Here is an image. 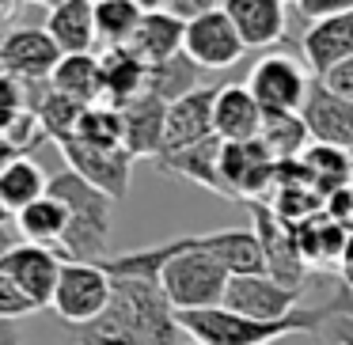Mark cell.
<instances>
[{
    "label": "cell",
    "mask_w": 353,
    "mask_h": 345,
    "mask_svg": "<svg viewBox=\"0 0 353 345\" xmlns=\"http://www.w3.org/2000/svg\"><path fill=\"white\" fill-rule=\"evenodd\" d=\"M350 307H353V292L342 284L327 300L304 304L274 322L247 319V315L224 311V307H209V311H179V326L190 342H201V345H274L296 334H323V326L338 311H350Z\"/></svg>",
    "instance_id": "obj_1"
},
{
    "label": "cell",
    "mask_w": 353,
    "mask_h": 345,
    "mask_svg": "<svg viewBox=\"0 0 353 345\" xmlns=\"http://www.w3.org/2000/svg\"><path fill=\"white\" fill-rule=\"evenodd\" d=\"M84 330V326H80ZM88 330L110 337H130L141 345H183L186 334L179 326V311L171 307L160 281L145 277H114V296L99 322Z\"/></svg>",
    "instance_id": "obj_2"
},
{
    "label": "cell",
    "mask_w": 353,
    "mask_h": 345,
    "mask_svg": "<svg viewBox=\"0 0 353 345\" xmlns=\"http://www.w3.org/2000/svg\"><path fill=\"white\" fill-rule=\"evenodd\" d=\"M50 194L69 209V231L57 247L61 262H107L114 201L107 194H99L95 186H88L80 175H72L69 167L50 178Z\"/></svg>",
    "instance_id": "obj_3"
},
{
    "label": "cell",
    "mask_w": 353,
    "mask_h": 345,
    "mask_svg": "<svg viewBox=\"0 0 353 345\" xmlns=\"http://www.w3.org/2000/svg\"><path fill=\"white\" fill-rule=\"evenodd\" d=\"M171 258L160 269V289L168 292L175 311H209L224 307L232 273L205 251V231L198 236H179L171 239Z\"/></svg>",
    "instance_id": "obj_4"
},
{
    "label": "cell",
    "mask_w": 353,
    "mask_h": 345,
    "mask_svg": "<svg viewBox=\"0 0 353 345\" xmlns=\"http://www.w3.org/2000/svg\"><path fill=\"white\" fill-rule=\"evenodd\" d=\"M110 296H114V277L103 269V262H65L54 292V315L72 330L92 326L107 315Z\"/></svg>",
    "instance_id": "obj_5"
},
{
    "label": "cell",
    "mask_w": 353,
    "mask_h": 345,
    "mask_svg": "<svg viewBox=\"0 0 353 345\" xmlns=\"http://www.w3.org/2000/svg\"><path fill=\"white\" fill-rule=\"evenodd\" d=\"M247 92L254 95L266 114H300L312 92V76L307 69L289 54H266L259 65L251 69Z\"/></svg>",
    "instance_id": "obj_6"
},
{
    "label": "cell",
    "mask_w": 353,
    "mask_h": 345,
    "mask_svg": "<svg viewBox=\"0 0 353 345\" xmlns=\"http://www.w3.org/2000/svg\"><path fill=\"white\" fill-rule=\"evenodd\" d=\"M61 156L69 163L72 175H80L88 186H95L99 194H107L110 201H122L133 178V156L125 148H110V145H92V140L69 137L61 140Z\"/></svg>",
    "instance_id": "obj_7"
},
{
    "label": "cell",
    "mask_w": 353,
    "mask_h": 345,
    "mask_svg": "<svg viewBox=\"0 0 353 345\" xmlns=\"http://www.w3.org/2000/svg\"><path fill=\"white\" fill-rule=\"evenodd\" d=\"M254 216V236H259L262 258H266V273L274 281L289 284V289L304 292V277H307V258L300 251V236L296 228H289L285 220H277V213L266 205V201H254L251 205Z\"/></svg>",
    "instance_id": "obj_8"
},
{
    "label": "cell",
    "mask_w": 353,
    "mask_h": 345,
    "mask_svg": "<svg viewBox=\"0 0 353 345\" xmlns=\"http://www.w3.org/2000/svg\"><path fill=\"white\" fill-rule=\"evenodd\" d=\"M183 54L198 65L201 72H216V69H232L239 57L247 54L243 39H239L236 23L228 19L224 4L209 8L205 16H198L194 23H186V42Z\"/></svg>",
    "instance_id": "obj_9"
},
{
    "label": "cell",
    "mask_w": 353,
    "mask_h": 345,
    "mask_svg": "<svg viewBox=\"0 0 353 345\" xmlns=\"http://www.w3.org/2000/svg\"><path fill=\"white\" fill-rule=\"evenodd\" d=\"M61 254L50 247H34V243H16L12 251L0 254V273L8 277L34 307H54V292L61 281Z\"/></svg>",
    "instance_id": "obj_10"
},
{
    "label": "cell",
    "mask_w": 353,
    "mask_h": 345,
    "mask_svg": "<svg viewBox=\"0 0 353 345\" xmlns=\"http://www.w3.org/2000/svg\"><path fill=\"white\" fill-rule=\"evenodd\" d=\"M304 292L289 289V284L274 281L270 273H243V277H232L228 292H224V311H236L247 315V319H262V322H274L292 315L300 304Z\"/></svg>",
    "instance_id": "obj_11"
},
{
    "label": "cell",
    "mask_w": 353,
    "mask_h": 345,
    "mask_svg": "<svg viewBox=\"0 0 353 345\" xmlns=\"http://www.w3.org/2000/svg\"><path fill=\"white\" fill-rule=\"evenodd\" d=\"M61 57L65 54L46 34V27H19L0 39V72L12 80H27V84L50 80Z\"/></svg>",
    "instance_id": "obj_12"
},
{
    "label": "cell",
    "mask_w": 353,
    "mask_h": 345,
    "mask_svg": "<svg viewBox=\"0 0 353 345\" xmlns=\"http://www.w3.org/2000/svg\"><path fill=\"white\" fill-rule=\"evenodd\" d=\"M277 167L281 163L270 160V152L259 140H251V145H224L221 152L224 198H247L254 205V198H262L266 190L277 186Z\"/></svg>",
    "instance_id": "obj_13"
},
{
    "label": "cell",
    "mask_w": 353,
    "mask_h": 345,
    "mask_svg": "<svg viewBox=\"0 0 353 345\" xmlns=\"http://www.w3.org/2000/svg\"><path fill=\"white\" fill-rule=\"evenodd\" d=\"M213 103H216V87H198V92H190L186 99L171 103L168 107V125H163V152L160 156L186 152V148L216 137ZM160 156H156V160H160Z\"/></svg>",
    "instance_id": "obj_14"
},
{
    "label": "cell",
    "mask_w": 353,
    "mask_h": 345,
    "mask_svg": "<svg viewBox=\"0 0 353 345\" xmlns=\"http://www.w3.org/2000/svg\"><path fill=\"white\" fill-rule=\"evenodd\" d=\"M262 125H266V110L254 103V95L247 92V84L216 87L213 129L224 145H251V140L262 137Z\"/></svg>",
    "instance_id": "obj_15"
},
{
    "label": "cell",
    "mask_w": 353,
    "mask_h": 345,
    "mask_svg": "<svg viewBox=\"0 0 353 345\" xmlns=\"http://www.w3.org/2000/svg\"><path fill=\"white\" fill-rule=\"evenodd\" d=\"M300 118H304L315 145H330V148H342V152H353V103L338 99L319 80L307 92V103L300 110Z\"/></svg>",
    "instance_id": "obj_16"
},
{
    "label": "cell",
    "mask_w": 353,
    "mask_h": 345,
    "mask_svg": "<svg viewBox=\"0 0 353 345\" xmlns=\"http://www.w3.org/2000/svg\"><path fill=\"white\" fill-rule=\"evenodd\" d=\"M141 4H145V19H141L137 34L130 42V54L137 61H145L148 69L163 65V61H175L186 42V23L175 19L171 12H163L156 0H141Z\"/></svg>",
    "instance_id": "obj_17"
},
{
    "label": "cell",
    "mask_w": 353,
    "mask_h": 345,
    "mask_svg": "<svg viewBox=\"0 0 353 345\" xmlns=\"http://www.w3.org/2000/svg\"><path fill=\"white\" fill-rule=\"evenodd\" d=\"M300 54H304L307 69L319 80L327 72H334L338 65H345L353 57V12L304 27V34H300Z\"/></svg>",
    "instance_id": "obj_18"
},
{
    "label": "cell",
    "mask_w": 353,
    "mask_h": 345,
    "mask_svg": "<svg viewBox=\"0 0 353 345\" xmlns=\"http://www.w3.org/2000/svg\"><path fill=\"white\" fill-rule=\"evenodd\" d=\"M289 4L281 0H224V12L236 23L247 50H270L289 31Z\"/></svg>",
    "instance_id": "obj_19"
},
{
    "label": "cell",
    "mask_w": 353,
    "mask_h": 345,
    "mask_svg": "<svg viewBox=\"0 0 353 345\" xmlns=\"http://www.w3.org/2000/svg\"><path fill=\"white\" fill-rule=\"evenodd\" d=\"M46 34L57 42L65 57H80L92 54L99 31H95V4L92 0H61V4H50L46 16Z\"/></svg>",
    "instance_id": "obj_20"
},
{
    "label": "cell",
    "mask_w": 353,
    "mask_h": 345,
    "mask_svg": "<svg viewBox=\"0 0 353 345\" xmlns=\"http://www.w3.org/2000/svg\"><path fill=\"white\" fill-rule=\"evenodd\" d=\"M103 103L99 107L125 110L145 95L148 84V65L137 61L130 50H103Z\"/></svg>",
    "instance_id": "obj_21"
},
{
    "label": "cell",
    "mask_w": 353,
    "mask_h": 345,
    "mask_svg": "<svg viewBox=\"0 0 353 345\" xmlns=\"http://www.w3.org/2000/svg\"><path fill=\"white\" fill-rule=\"evenodd\" d=\"M125 118V152L133 160H145V156H160L163 152V125H168V103L152 99V95H141L137 103L122 110Z\"/></svg>",
    "instance_id": "obj_22"
},
{
    "label": "cell",
    "mask_w": 353,
    "mask_h": 345,
    "mask_svg": "<svg viewBox=\"0 0 353 345\" xmlns=\"http://www.w3.org/2000/svg\"><path fill=\"white\" fill-rule=\"evenodd\" d=\"M221 152H224V140L221 137H209L201 145L186 148V152H175V156H160L156 167L163 175H179L186 182H198L205 190L221 194L224 198V182H221Z\"/></svg>",
    "instance_id": "obj_23"
},
{
    "label": "cell",
    "mask_w": 353,
    "mask_h": 345,
    "mask_svg": "<svg viewBox=\"0 0 353 345\" xmlns=\"http://www.w3.org/2000/svg\"><path fill=\"white\" fill-rule=\"evenodd\" d=\"M50 92L80 103V107H99L103 103V61L95 54L61 57V65L50 76Z\"/></svg>",
    "instance_id": "obj_24"
},
{
    "label": "cell",
    "mask_w": 353,
    "mask_h": 345,
    "mask_svg": "<svg viewBox=\"0 0 353 345\" xmlns=\"http://www.w3.org/2000/svg\"><path fill=\"white\" fill-rule=\"evenodd\" d=\"M46 194H50V178L34 160L16 156V160H8L0 167V209L4 213L19 216L23 209H31L34 201L46 198Z\"/></svg>",
    "instance_id": "obj_25"
},
{
    "label": "cell",
    "mask_w": 353,
    "mask_h": 345,
    "mask_svg": "<svg viewBox=\"0 0 353 345\" xmlns=\"http://www.w3.org/2000/svg\"><path fill=\"white\" fill-rule=\"evenodd\" d=\"M300 175L323 198H334V194L350 190L353 186V167H350V152L330 145H312L304 156H300Z\"/></svg>",
    "instance_id": "obj_26"
},
{
    "label": "cell",
    "mask_w": 353,
    "mask_h": 345,
    "mask_svg": "<svg viewBox=\"0 0 353 345\" xmlns=\"http://www.w3.org/2000/svg\"><path fill=\"white\" fill-rule=\"evenodd\" d=\"M16 228H19V236H23L27 243L57 251L61 239H65V231H69V209H65L54 194H46L42 201H34L31 209H23V213L16 216Z\"/></svg>",
    "instance_id": "obj_27"
},
{
    "label": "cell",
    "mask_w": 353,
    "mask_h": 345,
    "mask_svg": "<svg viewBox=\"0 0 353 345\" xmlns=\"http://www.w3.org/2000/svg\"><path fill=\"white\" fill-rule=\"evenodd\" d=\"M141 19H145L141 0H95V31L103 50H130Z\"/></svg>",
    "instance_id": "obj_28"
},
{
    "label": "cell",
    "mask_w": 353,
    "mask_h": 345,
    "mask_svg": "<svg viewBox=\"0 0 353 345\" xmlns=\"http://www.w3.org/2000/svg\"><path fill=\"white\" fill-rule=\"evenodd\" d=\"M259 145L270 152L274 163H296L315 140H312V133H307V125L300 114H266Z\"/></svg>",
    "instance_id": "obj_29"
},
{
    "label": "cell",
    "mask_w": 353,
    "mask_h": 345,
    "mask_svg": "<svg viewBox=\"0 0 353 345\" xmlns=\"http://www.w3.org/2000/svg\"><path fill=\"white\" fill-rule=\"evenodd\" d=\"M198 76H201V69L190 61L186 54H179L175 61H163V65H152L148 69V84H145V95H152V99H160V103H179V99H186L190 92H198Z\"/></svg>",
    "instance_id": "obj_30"
},
{
    "label": "cell",
    "mask_w": 353,
    "mask_h": 345,
    "mask_svg": "<svg viewBox=\"0 0 353 345\" xmlns=\"http://www.w3.org/2000/svg\"><path fill=\"white\" fill-rule=\"evenodd\" d=\"M84 110H88V107H80V103H72V99H65V95L50 92L46 99H42V107H39L42 137H54L57 145H61V140H69V137H77Z\"/></svg>",
    "instance_id": "obj_31"
},
{
    "label": "cell",
    "mask_w": 353,
    "mask_h": 345,
    "mask_svg": "<svg viewBox=\"0 0 353 345\" xmlns=\"http://www.w3.org/2000/svg\"><path fill=\"white\" fill-rule=\"evenodd\" d=\"M80 140H92V145H110V148H125V118L114 107H88L80 118Z\"/></svg>",
    "instance_id": "obj_32"
},
{
    "label": "cell",
    "mask_w": 353,
    "mask_h": 345,
    "mask_svg": "<svg viewBox=\"0 0 353 345\" xmlns=\"http://www.w3.org/2000/svg\"><path fill=\"white\" fill-rule=\"evenodd\" d=\"M289 8L312 27V23H323V19H334V16L353 12V0H296V4H289Z\"/></svg>",
    "instance_id": "obj_33"
},
{
    "label": "cell",
    "mask_w": 353,
    "mask_h": 345,
    "mask_svg": "<svg viewBox=\"0 0 353 345\" xmlns=\"http://www.w3.org/2000/svg\"><path fill=\"white\" fill-rule=\"evenodd\" d=\"M34 311H39V307H34L31 300H27L23 292L16 289L8 277L0 273V319H4V322H16V319H27V315H34Z\"/></svg>",
    "instance_id": "obj_34"
},
{
    "label": "cell",
    "mask_w": 353,
    "mask_h": 345,
    "mask_svg": "<svg viewBox=\"0 0 353 345\" xmlns=\"http://www.w3.org/2000/svg\"><path fill=\"white\" fill-rule=\"evenodd\" d=\"M327 92H334L338 99H345V103H353V57L345 65H338L334 72H327V76L319 80Z\"/></svg>",
    "instance_id": "obj_35"
},
{
    "label": "cell",
    "mask_w": 353,
    "mask_h": 345,
    "mask_svg": "<svg viewBox=\"0 0 353 345\" xmlns=\"http://www.w3.org/2000/svg\"><path fill=\"white\" fill-rule=\"evenodd\" d=\"M323 337H327L330 345H353V307L350 311H338L334 319L323 326Z\"/></svg>",
    "instance_id": "obj_36"
},
{
    "label": "cell",
    "mask_w": 353,
    "mask_h": 345,
    "mask_svg": "<svg viewBox=\"0 0 353 345\" xmlns=\"http://www.w3.org/2000/svg\"><path fill=\"white\" fill-rule=\"evenodd\" d=\"M72 342L77 345H141V342H130V337H110V334H95V330H72Z\"/></svg>",
    "instance_id": "obj_37"
},
{
    "label": "cell",
    "mask_w": 353,
    "mask_h": 345,
    "mask_svg": "<svg viewBox=\"0 0 353 345\" xmlns=\"http://www.w3.org/2000/svg\"><path fill=\"white\" fill-rule=\"evenodd\" d=\"M342 284L353 292V236H350V247H345V254H342Z\"/></svg>",
    "instance_id": "obj_38"
},
{
    "label": "cell",
    "mask_w": 353,
    "mask_h": 345,
    "mask_svg": "<svg viewBox=\"0 0 353 345\" xmlns=\"http://www.w3.org/2000/svg\"><path fill=\"white\" fill-rule=\"evenodd\" d=\"M19 342H23V334H19L16 322H4V319H0V345H19Z\"/></svg>",
    "instance_id": "obj_39"
},
{
    "label": "cell",
    "mask_w": 353,
    "mask_h": 345,
    "mask_svg": "<svg viewBox=\"0 0 353 345\" xmlns=\"http://www.w3.org/2000/svg\"><path fill=\"white\" fill-rule=\"evenodd\" d=\"M23 4H12V0H0V19H12Z\"/></svg>",
    "instance_id": "obj_40"
},
{
    "label": "cell",
    "mask_w": 353,
    "mask_h": 345,
    "mask_svg": "<svg viewBox=\"0 0 353 345\" xmlns=\"http://www.w3.org/2000/svg\"><path fill=\"white\" fill-rule=\"evenodd\" d=\"M183 345H201V342H190V337H186V342H183Z\"/></svg>",
    "instance_id": "obj_41"
},
{
    "label": "cell",
    "mask_w": 353,
    "mask_h": 345,
    "mask_svg": "<svg viewBox=\"0 0 353 345\" xmlns=\"http://www.w3.org/2000/svg\"><path fill=\"white\" fill-rule=\"evenodd\" d=\"M350 167H353V152H350Z\"/></svg>",
    "instance_id": "obj_42"
}]
</instances>
